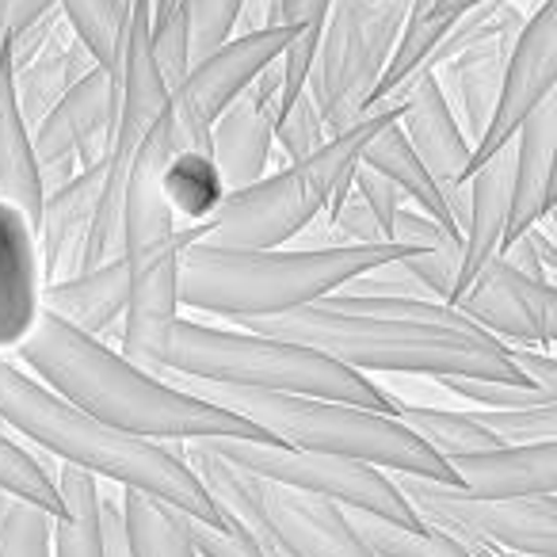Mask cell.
<instances>
[{
  "label": "cell",
  "instance_id": "43",
  "mask_svg": "<svg viewBox=\"0 0 557 557\" xmlns=\"http://www.w3.org/2000/svg\"><path fill=\"white\" fill-rule=\"evenodd\" d=\"M351 187L363 195V202L374 210V218H379L382 233H386V240H389V225H394V214H397V207L405 202V195L397 191L386 176L363 169V164H356V172H351ZM389 245H394V240H389Z\"/></svg>",
  "mask_w": 557,
  "mask_h": 557
},
{
  "label": "cell",
  "instance_id": "1",
  "mask_svg": "<svg viewBox=\"0 0 557 557\" xmlns=\"http://www.w3.org/2000/svg\"><path fill=\"white\" fill-rule=\"evenodd\" d=\"M248 333L295 341L359 374H466V379L531 382L511 367L504 341L435 298L333 295L275 318L237 321Z\"/></svg>",
  "mask_w": 557,
  "mask_h": 557
},
{
  "label": "cell",
  "instance_id": "21",
  "mask_svg": "<svg viewBox=\"0 0 557 557\" xmlns=\"http://www.w3.org/2000/svg\"><path fill=\"white\" fill-rule=\"evenodd\" d=\"M100 191H103V164H92V169H81L62 187L42 195L39 225H35L42 283L77 271L81 248H85V237L92 230Z\"/></svg>",
  "mask_w": 557,
  "mask_h": 557
},
{
  "label": "cell",
  "instance_id": "42",
  "mask_svg": "<svg viewBox=\"0 0 557 557\" xmlns=\"http://www.w3.org/2000/svg\"><path fill=\"white\" fill-rule=\"evenodd\" d=\"M149 47H153V62H157V70H161V81L172 92V88L184 81V73L191 70V58H187V24H184L180 4L169 16L153 20V27H149Z\"/></svg>",
  "mask_w": 557,
  "mask_h": 557
},
{
  "label": "cell",
  "instance_id": "46",
  "mask_svg": "<svg viewBox=\"0 0 557 557\" xmlns=\"http://www.w3.org/2000/svg\"><path fill=\"white\" fill-rule=\"evenodd\" d=\"M478 4H485V0H435L432 9H424L420 16H435V20H447V24H455V20L462 16V12L478 9Z\"/></svg>",
  "mask_w": 557,
  "mask_h": 557
},
{
  "label": "cell",
  "instance_id": "25",
  "mask_svg": "<svg viewBox=\"0 0 557 557\" xmlns=\"http://www.w3.org/2000/svg\"><path fill=\"white\" fill-rule=\"evenodd\" d=\"M126 295H131V275H126L123 256H115V260L100 263V268H85L42 283L39 310L54 313L58 321L81 329V333L100 336L115 321H123Z\"/></svg>",
  "mask_w": 557,
  "mask_h": 557
},
{
  "label": "cell",
  "instance_id": "36",
  "mask_svg": "<svg viewBox=\"0 0 557 557\" xmlns=\"http://www.w3.org/2000/svg\"><path fill=\"white\" fill-rule=\"evenodd\" d=\"M0 557H54V516L0 493Z\"/></svg>",
  "mask_w": 557,
  "mask_h": 557
},
{
  "label": "cell",
  "instance_id": "33",
  "mask_svg": "<svg viewBox=\"0 0 557 557\" xmlns=\"http://www.w3.org/2000/svg\"><path fill=\"white\" fill-rule=\"evenodd\" d=\"M119 504H123V523L134 557H199L164 504L149 500L134 488H123Z\"/></svg>",
  "mask_w": 557,
  "mask_h": 557
},
{
  "label": "cell",
  "instance_id": "24",
  "mask_svg": "<svg viewBox=\"0 0 557 557\" xmlns=\"http://www.w3.org/2000/svg\"><path fill=\"white\" fill-rule=\"evenodd\" d=\"M458 488L473 496H542L557 493V440L527 447H488L450 458Z\"/></svg>",
  "mask_w": 557,
  "mask_h": 557
},
{
  "label": "cell",
  "instance_id": "45",
  "mask_svg": "<svg viewBox=\"0 0 557 557\" xmlns=\"http://www.w3.org/2000/svg\"><path fill=\"white\" fill-rule=\"evenodd\" d=\"M100 557H134L123 523V504H119V496H103V493H100Z\"/></svg>",
  "mask_w": 557,
  "mask_h": 557
},
{
  "label": "cell",
  "instance_id": "27",
  "mask_svg": "<svg viewBox=\"0 0 557 557\" xmlns=\"http://www.w3.org/2000/svg\"><path fill=\"white\" fill-rule=\"evenodd\" d=\"M0 202L16 207L32 225H39L42 210V184L39 164H35L32 131L16 108L12 92V62H0Z\"/></svg>",
  "mask_w": 557,
  "mask_h": 557
},
{
  "label": "cell",
  "instance_id": "18",
  "mask_svg": "<svg viewBox=\"0 0 557 557\" xmlns=\"http://www.w3.org/2000/svg\"><path fill=\"white\" fill-rule=\"evenodd\" d=\"M278 58L263 65L260 77L210 123V161L222 176L225 191L248 187L268 172L271 146H275V119H278Z\"/></svg>",
  "mask_w": 557,
  "mask_h": 557
},
{
  "label": "cell",
  "instance_id": "39",
  "mask_svg": "<svg viewBox=\"0 0 557 557\" xmlns=\"http://www.w3.org/2000/svg\"><path fill=\"white\" fill-rule=\"evenodd\" d=\"M481 428L500 440V447H527V443L557 440V405L539 409H470Z\"/></svg>",
  "mask_w": 557,
  "mask_h": 557
},
{
  "label": "cell",
  "instance_id": "41",
  "mask_svg": "<svg viewBox=\"0 0 557 557\" xmlns=\"http://www.w3.org/2000/svg\"><path fill=\"white\" fill-rule=\"evenodd\" d=\"M325 138L329 134H325V123H321V115H318V103H313L310 88H302V92L290 100V108L275 119L278 149H283V157H287V164H290V161L310 157Z\"/></svg>",
  "mask_w": 557,
  "mask_h": 557
},
{
  "label": "cell",
  "instance_id": "14",
  "mask_svg": "<svg viewBox=\"0 0 557 557\" xmlns=\"http://www.w3.org/2000/svg\"><path fill=\"white\" fill-rule=\"evenodd\" d=\"M119 85L108 70H88L70 92L42 115L32 131L35 164H39L42 195L62 187L81 169L108 161L111 126H115Z\"/></svg>",
  "mask_w": 557,
  "mask_h": 557
},
{
  "label": "cell",
  "instance_id": "49",
  "mask_svg": "<svg viewBox=\"0 0 557 557\" xmlns=\"http://www.w3.org/2000/svg\"><path fill=\"white\" fill-rule=\"evenodd\" d=\"M500 557H542V554H500Z\"/></svg>",
  "mask_w": 557,
  "mask_h": 557
},
{
  "label": "cell",
  "instance_id": "34",
  "mask_svg": "<svg viewBox=\"0 0 557 557\" xmlns=\"http://www.w3.org/2000/svg\"><path fill=\"white\" fill-rule=\"evenodd\" d=\"M58 12L65 16L70 32L85 42L96 65L115 77L119 39H123V0H58Z\"/></svg>",
  "mask_w": 557,
  "mask_h": 557
},
{
  "label": "cell",
  "instance_id": "30",
  "mask_svg": "<svg viewBox=\"0 0 557 557\" xmlns=\"http://www.w3.org/2000/svg\"><path fill=\"white\" fill-rule=\"evenodd\" d=\"M397 412L394 417L432 450L435 458L450 462L458 455H470V450H488V447H500L488 428H481L470 412H458V409H435V405H412L405 397H397Z\"/></svg>",
  "mask_w": 557,
  "mask_h": 557
},
{
  "label": "cell",
  "instance_id": "32",
  "mask_svg": "<svg viewBox=\"0 0 557 557\" xmlns=\"http://www.w3.org/2000/svg\"><path fill=\"white\" fill-rule=\"evenodd\" d=\"M161 191L169 199L172 214H184L187 222H207L225 199V184L218 176L214 161L202 149H176L164 161Z\"/></svg>",
  "mask_w": 557,
  "mask_h": 557
},
{
  "label": "cell",
  "instance_id": "38",
  "mask_svg": "<svg viewBox=\"0 0 557 557\" xmlns=\"http://www.w3.org/2000/svg\"><path fill=\"white\" fill-rule=\"evenodd\" d=\"M245 0H180L187 24V58L191 65L218 50L233 32H237V16Z\"/></svg>",
  "mask_w": 557,
  "mask_h": 557
},
{
  "label": "cell",
  "instance_id": "23",
  "mask_svg": "<svg viewBox=\"0 0 557 557\" xmlns=\"http://www.w3.org/2000/svg\"><path fill=\"white\" fill-rule=\"evenodd\" d=\"M508 207H511V141L500 153L488 157L485 164H478V169L470 172V180H466L462 263H458L455 302L462 298V290L470 287L473 278H478V271L485 268L493 256H500Z\"/></svg>",
  "mask_w": 557,
  "mask_h": 557
},
{
  "label": "cell",
  "instance_id": "47",
  "mask_svg": "<svg viewBox=\"0 0 557 557\" xmlns=\"http://www.w3.org/2000/svg\"><path fill=\"white\" fill-rule=\"evenodd\" d=\"M248 534H252V531H248ZM252 539H256V542H260L263 557H295V554H290V549H283V546H278V542L263 539V534H252Z\"/></svg>",
  "mask_w": 557,
  "mask_h": 557
},
{
  "label": "cell",
  "instance_id": "20",
  "mask_svg": "<svg viewBox=\"0 0 557 557\" xmlns=\"http://www.w3.org/2000/svg\"><path fill=\"white\" fill-rule=\"evenodd\" d=\"M516 35L519 32L485 35V39L462 47L458 54H450L447 62H440L432 70L435 85H440L450 115L462 126L470 149L478 146L488 119H493L496 96H500V81H504V65H508Z\"/></svg>",
  "mask_w": 557,
  "mask_h": 557
},
{
  "label": "cell",
  "instance_id": "7",
  "mask_svg": "<svg viewBox=\"0 0 557 557\" xmlns=\"http://www.w3.org/2000/svg\"><path fill=\"white\" fill-rule=\"evenodd\" d=\"M397 119V103H379L356 126L325 138L310 157L290 161L287 169L252 180L248 187L225 191L218 210L207 222L180 225L176 245L207 240L222 248H283L302 237L313 218L325 214L329 199L351 184L363 146Z\"/></svg>",
  "mask_w": 557,
  "mask_h": 557
},
{
  "label": "cell",
  "instance_id": "40",
  "mask_svg": "<svg viewBox=\"0 0 557 557\" xmlns=\"http://www.w3.org/2000/svg\"><path fill=\"white\" fill-rule=\"evenodd\" d=\"M172 519H176V527L184 531V539L191 542V549L199 557H263L260 542L237 519H225L222 527L202 523V519H191L184 511H172Z\"/></svg>",
  "mask_w": 557,
  "mask_h": 557
},
{
  "label": "cell",
  "instance_id": "9",
  "mask_svg": "<svg viewBox=\"0 0 557 557\" xmlns=\"http://www.w3.org/2000/svg\"><path fill=\"white\" fill-rule=\"evenodd\" d=\"M180 458L191 466L195 478L210 493V500L225 516L237 519L245 531L278 542L295 557H379L359 539L348 511L341 504L325 500V496L260 481L230 466L225 458L202 450L199 443H191V450Z\"/></svg>",
  "mask_w": 557,
  "mask_h": 557
},
{
  "label": "cell",
  "instance_id": "2",
  "mask_svg": "<svg viewBox=\"0 0 557 557\" xmlns=\"http://www.w3.org/2000/svg\"><path fill=\"white\" fill-rule=\"evenodd\" d=\"M16 356L58 397L141 440H271L230 409L187 394L176 382H161L149 367L119 356L100 336L81 333L54 313L39 310Z\"/></svg>",
  "mask_w": 557,
  "mask_h": 557
},
{
  "label": "cell",
  "instance_id": "35",
  "mask_svg": "<svg viewBox=\"0 0 557 557\" xmlns=\"http://www.w3.org/2000/svg\"><path fill=\"white\" fill-rule=\"evenodd\" d=\"M0 493L16 496L24 504H35L47 516H62V496H58L54 473L39 462L27 447L12 443L0 432Z\"/></svg>",
  "mask_w": 557,
  "mask_h": 557
},
{
  "label": "cell",
  "instance_id": "37",
  "mask_svg": "<svg viewBox=\"0 0 557 557\" xmlns=\"http://www.w3.org/2000/svg\"><path fill=\"white\" fill-rule=\"evenodd\" d=\"M435 386L478 409H539V405H557V394L523 382H500V379H466V374H435Z\"/></svg>",
  "mask_w": 557,
  "mask_h": 557
},
{
  "label": "cell",
  "instance_id": "26",
  "mask_svg": "<svg viewBox=\"0 0 557 557\" xmlns=\"http://www.w3.org/2000/svg\"><path fill=\"white\" fill-rule=\"evenodd\" d=\"M88 70H96V58L85 50V42L70 32L65 16H58V24L50 27V35L42 39V47L27 58L24 65H12V92H16V108L24 115L27 131L42 123L50 108L70 92V85H77Z\"/></svg>",
  "mask_w": 557,
  "mask_h": 557
},
{
  "label": "cell",
  "instance_id": "16",
  "mask_svg": "<svg viewBox=\"0 0 557 557\" xmlns=\"http://www.w3.org/2000/svg\"><path fill=\"white\" fill-rule=\"evenodd\" d=\"M557 85V0H542L539 9L527 16L511 42L508 65H504L500 96H496L493 119H488L481 141L470 149V172L485 164L493 153H500L523 119L554 96Z\"/></svg>",
  "mask_w": 557,
  "mask_h": 557
},
{
  "label": "cell",
  "instance_id": "44",
  "mask_svg": "<svg viewBox=\"0 0 557 557\" xmlns=\"http://www.w3.org/2000/svg\"><path fill=\"white\" fill-rule=\"evenodd\" d=\"M504 351H508L511 367H516V371L523 374V379L531 382V386L557 394V359L549 356V351L523 348V344H504Z\"/></svg>",
  "mask_w": 557,
  "mask_h": 557
},
{
  "label": "cell",
  "instance_id": "13",
  "mask_svg": "<svg viewBox=\"0 0 557 557\" xmlns=\"http://www.w3.org/2000/svg\"><path fill=\"white\" fill-rule=\"evenodd\" d=\"M290 27H260V32L230 35L218 50L191 65L169 92V126L176 149H202L210 153V123L260 77L290 42Z\"/></svg>",
  "mask_w": 557,
  "mask_h": 557
},
{
  "label": "cell",
  "instance_id": "11",
  "mask_svg": "<svg viewBox=\"0 0 557 557\" xmlns=\"http://www.w3.org/2000/svg\"><path fill=\"white\" fill-rule=\"evenodd\" d=\"M420 523L455 534L473 557L542 554L557 557V493L542 496H473L458 485L432 478L394 473L389 478Z\"/></svg>",
  "mask_w": 557,
  "mask_h": 557
},
{
  "label": "cell",
  "instance_id": "5",
  "mask_svg": "<svg viewBox=\"0 0 557 557\" xmlns=\"http://www.w3.org/2000/svg\"><path fill=\"white\" fill-rule=\"evenodd\" d=\"M187 394L202 401L230 409L233 417L248 420L287 447L318 450V455H341L356 462L379 466L389 473H412V478H432L458 485L450 466L435 458L409 428L397 417L374 409H359L333 397H306V394H275V389H245V386H222V382L202 379H180Z\"/></svg>",
  "mask_w": 557,
  "mask_h": 557
},
{
  "label": "cell",
  "instance_id": "31",
  "mask_svg": "<svg viewBox=\"0 0 557 557\" xmlns=\"http://www.w3.org/2000/svg\"><path fill=\"white\" fill-rule=\"evenodd\" d=\"M348 511L359 539L379 557H473L466 542H458L455 534L440 531L432 523H397V519H382L371 516V511Z\"/></svg>",
  "mask_w": 557,
  "mask_h": 557
},
{
  "label": "cell",
  "instance_id": "12",
  "mask_svg": "<svg viewBox=\"0 0 557 557\" xmlns=\"http://www.w3.org/2000/svg\"><path fill=\"white\" fill-rule=\"evenodd\" d=\"M195 443L260 481H275V485L298 488V493H318L351 511H371V516L397 519V523H420L417 511L405 504V496L389 481V473L379 470V466L287 447V443H275V440H195Z\"/></svg>",
  "mask_w": 557,
  "mask_h": 557
},
{
  "label": "cell",
  "instance_id": "48",
  "mask_svg": "<svg viewBox=\"0 0 557 557\" xmlns=\"http://www.w3.org/2000/svg\"><path fill=\"white\" fill-rule=\"evenodd\" d=\"M180 0H153V20H161V16H169L172 9H176Z\"/></svg>",
  "mask_w": 557,
  "mask_h": 557
},
{
  "label": "cell",
  "instance_id": "29",
  "mask_svg": "<svg viewBox=\"0 0 557 557\" xmlns=\"http://www.w3.org/2000/svg\"><path fill=\"white\" fill-rule=\"evenodd\" d=\"M62 516L54 519V557H100V485L73 466H58Z\"/></svg>",
  "mask_w": 557,
  "mask_h": 557
},
{
  "label": "cell",
  "instance_id": "17",
  "mask_svg": "<svg viewBox=\"0 0 557 557\" xmlns=\"http://www.w3.org/2000/svg\"><path fill=\"white\" fill-rule=\"evenodd\" d=\"M462 318L504 344H523V348H554L557 336V302L549 278H531L511 268L504 256H493L478 271L462 298L455 302Z\"/></svg>",
  "mask_w": 557,
  "mask_h": 557
},
{
  "label": "cell",
  "instance_id": "4",
  "mask_svg": "<svg viewBox=\"0 0 557 557\" xmlns=\"http://www.w3.org/2000/svg\"><path fill=\"white\" fill-rule=\"evenodd\" d=\"M401 256V245H325V248H222L191 240L176 260V298L195 313L218 318H275L341 290L363 271Z\"/></svg>",
  "mask_w": 557,
  "mask_h": 557
},
{
  "label": "cell",
  "instance_id": "22",
  "mask_svg": "<svg viewBox=\"0 0 557 557\" xmlns=\"http://www.w3.org/2000/svg\"><path fill=\"white\" fill-rule=\"evenodd\" d=\"M42 263L35 225L0 202V351L16 348L39 318Z\"/></svg>",
  "mask_w": 557,
  "mask_h": 557
},
{
  "label": "cell",
  "instance_id": "19",
  "mask_svg": "<svg viewBox=\"0 0 557 557\" xmlns=\"http://www.w3.org/2000/svg\"><path fill=\"white\" fill-rule=\"evenodd\" d=\"M554 157H557V100H542L511 138V207L500 252L554 210Z\"/></svg>",
  "mask_w": 557,
  "mask_h": 557
},
{
  "label": "cell",
  "instance_id": "3",
  "mask_svg": "<svg viewBox=\"0 0 557 557\" xmlns=\"http://www.w3.org/2000/svg\"><path fill=\"white\" fill-rule=\"evenodd\" d=\"M0 420L16 428L24 440L50 450L58 462L73 466L88 478L134 488V493L191 519H202V523L222 527L230 519L210 500L191 466L172 455L164 443L119 432V428L88 417L85 409L58 397L54 389L35 382L24 367L9 363L4 356H0Z\"/></svg>",
  "mask_w": 557,
  "mask_h": 557
},
{
  "label": "cell",
  "instance_id": "28",
  "mask_svg": "<svg viewBox=\"0 0 557 557\" xmlns=\"http://www.w3.org/2000/svg\"><path fill=\"white\" fill-rule=\"evenodd\" d=\"M359 164L371 169V172H379V176H386L389 184L405 195V202H412L417 210H424L428 218H435V222L458 230L455 218H450V210H447V202H443L440 187L432 184V176H428V169L420 164V157L412 153V146L405 141L397 119L394 123H386L371 141H367L363 153H359Z\"/></svg>",
  "mask_w": 557,
  "mask_h": 557
},
{
  "label": "cell",
  "instance_id": "15",
  "mask_svg": "<svg viewBox=\"0 0 557 557\" xmlns=\"http://www.w3.org/2000/svg\"><path fill=\"white\" fill-rule=\"evenodd\" d=\"M382 103H397V126L420 164L428 169L432 184L440 187L458 233L466 225V180H470V141H466L458 119L443 100L435 73L420 65L405 85H397Z\"/></svg>",
  "mask_w": 557,
  "mask_h": 557
},
{
  "label": "cell",
  "instance_id": "10",
  "mask_svg": "<svg viewBox=\"0 0 557 557\" xmlns=\"http://www.w3.org/2000/svg\"><path fill=\"white\" fill-rule=\"evenodd\" d=\"M412 0H333L321 27L310 88L325 134L348 131L371 108L374 85L394 54Z\"/></svg>",
  "mask_w": 557,
  "mask_h": 557
},
{
  "label": "cell",
  "instance_id": "8",
  "mask_svg": "<svg viewBox=\"0 0 557 557\" xmlns=\"http://www.w3.org/2000/svg\"><path fill=\"white\" fill-rule=\"evenodd\" d=\"M172 153H176V138H172L169 115L161 111V119L149 126V134L141 138L138 153L131 161V172H126L123 218H119V233H123L119 252H123L126 275H131V295H126L123 313V348L126 359L141 367H153L157 348L169 336L172 321L180 318V225L161 191V172Z\"/></svg>",
  "mask_w": 557,
  "mask_h": 557
},
{
  "label": "cell",
  "instance_id": "6",
  "mask_svg": "<svg viewBox=\"0 0 557 557\" xmlns=\"http://www.w3.org/2000/svg\"><path fill=\"white\" fill-rule=\"evenodd\" d=\"M149 371H169L180 379L222 382L245 389H275V394L333 397L359 409L394 417L397 394L382 389L367 374L336 363L295 341L248 333V329H210L199 321H172L169 336L157 348Z\"/></svg>",
  "mask_w": 557,
  "mask_h": 557
}]
</instances>
